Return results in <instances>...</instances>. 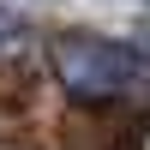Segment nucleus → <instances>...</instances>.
<instances>
[{"label":"nucleus","mask_w":150,"mask_h":150,"mask_svg":"<svg viewBox=\"0 0 150 150\" xmlns=\"http://www.w3.org/2000/svg\"><path fill=\"white\" fill-rule=\"evenodd\" d=\"M48 60H54L60 84L78 90V96H132V90H150V48H138V42L66 30V36H54Z\"/></svg>","instance_id":"f257e3e1"},{"label":"nucleus","mask_w":150,"mask_h":150,"mask_svg":"<svg viewBox=\"0 0 150 150\" xmlns=\"http://www.w3.org/2000/svg\"><path fill=\"white\" fill-rule=\"evenodd\" d=\"M30 42H36V30H30L12 6H0V54H18V48H30Z\"/></svg>","instance_id":"f03ea898"}]
</instances>
